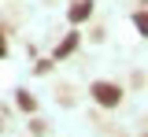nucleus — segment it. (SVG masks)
I'll return each instance as SVG.
<instances>
[{
	"instance_id": "obj_6",
	"label": "nucleus",
	"mask_w": 148,
	"mask_h": 137,
	"mask_svg": "<svg viewBox=\"0 0 148 137\" xmlns=\"http://www.w3.org/2000/svg\"><path fill=\"white\" fill-rule=\"evenodd\" d=\"M30 130L41 137V134H48V122H45V119H34V122H30Z\"/></svg>"
},
{
	"instance_id": "obj_5",
	"label": "nucleus",
	"mask_w": 148,
	"mask_h": 137,
	"mask_svg": "<svg viewBox=\"0 0 148 137\" xmlns=\"http://www.w3.org/2000/svg\"><path fill=\"white\" fill-rule=\"evenodd\" d=\"M133 26H137V34H141V37H148V11H145V8H137V11H133Z\"/></svg>"
},
{
	"instance_id": "obj_4",
	"label": "nucleus",
	"mask_w": 148,
	"mask_h": 137,
	"mask_svg": "<svg viewBox=\"0 0 148 137\" xmlns=\"http://www.w3.org/2000/svg\"><path fill=\"white\" fill-rule=\"evenodd\" d=\"M15 104H18V111H30V115L37 111V100H34L30 89H18V93H15Z\"/></svg>"
},
{
	"instance_id": "obj_1",
	"label": "nucleus",
	"mask_w": 148,
	"mask_h": 137,
	"mask_svg": "<svg viewBox=\"0 0 148 137\" xmlns=\"http://www.w3.org/2000/svg\"><path fill=\"white\" fill-rule=\"evenodd\" d=\"M89 97L100 104V108H119L122 104V85H115V82H92L89 85Z\"/></svg>"
},
{
	"instance_id": "obj_3",
	"label": "nucleus",
	"mask_w": 148,
	"mask_h": 137,
	"mask_svg": "<svg viewBox=\"0 0 148 137\" xmlns=\"http://www.w3.org/2000/svg\"><path fill=\"white\" fill-rule=\"evenodd\" d=\"M78 41H82V34H67V37L56 45V59H63V56H71L74 48H78Z\"/></svg>"
},
{
	"instance_id": "obj_8",
	"label": "nucleus",
	"mask_w": 148,
	"mask_h": 137,
	"mask_svg": "<svg viewBox=\"0 0 148 137\" xmlns=\"http://www.w3.org/2000/svg\"><path fill=\"white\" fill-rule=\"evenodd\" d=\"M8 56V37H4V34H0V59Z\"/></svg>"
},
{
	"instance_id": "obj_7",
	"label": "nucleus",
	"mask_w": 148,
	"mask_h": 137,
	"mask_svg": "<svg viewBox=\"0 0 148 137\" xmlns=\"http://www.w3.org/2000/svg\"><path fill=\"white\" fill-rule=\"evenodd\" d=\"M34 71H37V74H48V71H52V59H37Z\"/></svg>"
},
{
	"instance_id": "obj_9",
	"label": "nucleus",
	"mask_w": 148,
	"mask_h": 137,
	"mask_svg": "<svg viewBox=\"0 0 148 137\" xmlns=\"http://www.w3.org/2000/svg\"><path fill=\"white\" fill-rule=\"evenodd\" d=\"M4 119H8V115H4V111H0V126H4Z\"/></svg>"
},
{
	"instance_id": "obj_10",
	"label": "nucleus",
	"mask_w": 148,
	"mask_h": 137,
	"mask_svg": "<svg viewBox=\"0 0 148 137\" xmlns=\"http://www.w3.org/2000/svg\"><path fill=\"white\" fill-rule=\"evenodd\" d=\"M141 137H148V130H145V134H141Z\"/></svg>"
},
{
	"instance_id": "obj_2",
	"label": "nucleus",
	"mask_w": 148,
	"mask_h": 137,
	"mask_svg": "<svg viewBox=\"0 0 148 137\" xmlns=\"http://www.w3.org/2000/svg\"><path fill=\"white\" fill-rule=\"evenodd\" d=\"M92 8H96L92 0H74V4H71V11H67V19L78 26V22H85V19L92 15Z\"/></svg>"
}]
</instances>
